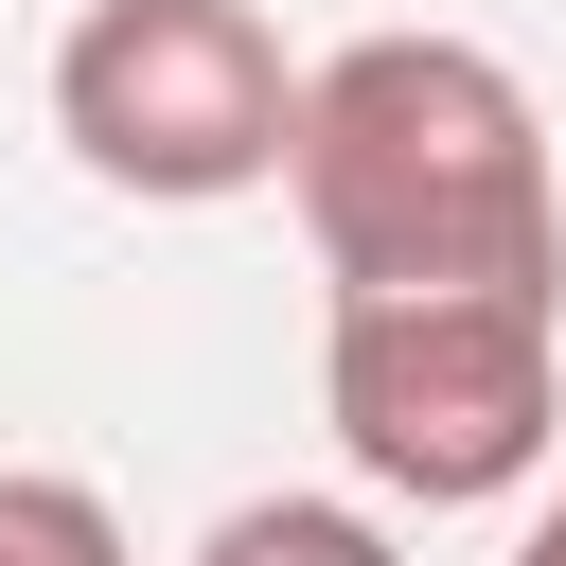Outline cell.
<instances>
[{
  "label": "cell",
  "mask_w": 566,
  "mask_h": 566,
  "mask_svg": "<svg viewBox=\"0 0 566 566\" xmlns=\"http://www.w3.org/2000/svg\"><path fill=\"white\" fill-rule=\"evenodd\" d=\"M283 195L336 265V301H566V195H548V106L478 35H354L301 71Z\"/></svg>",
  "instance_id": "cell-1"
},
{
  "label": "cell",
  "mask_w": 566,
  "mask_h": 566,
  "mask_svg": "<svg viewBox=\"0 0 566 566\" xmlns=\"http://www.w3.org/2000/svg\"><path fill=\"white\" fill-rule=\"evenodd\" d=\"M318 407H336V460L407 513H495L548 478L566 442V301H336L318 336Z\"/></svg>",
  "instance_id": "cell-2"
},
{
  "label": "cell",
  "mask_w": 566,
  "mask_h": 566,
  "mask_svg": "<svg viewBox=\"0 0 566 566\" xmlns=\"http://www.w3.org/2000/svg\"><path fill=\"white\" fill-rule=\"evenodd\" d=\"M53 142L142 212L265 195L301 142V53L265 35V0H88L53 35Z\"/></svg>",
  "instance_id": "cell-3"
},
{
  "label": "cell",
  "mask_w": 566,
  "mask_h": 566,
  "mask_svg": "<svg viewBox=\"0 0 566 566\" xmlns=\"http://www.w3.org/2000/svg\"><path fill=\"white\" fill-rule=\"evenodd\" d=\"M195 566H407L354 495H230L212 531H195Z\"/></svg>",
  "instance_id": "cell-4"
},
{
  "label": "cell",
  "mask_w": 566,
  "mask_h": 566,
  "mask_svg": "<svg viewBox=\"0 0 566 566\" xmlns=\"http://www.w3.org/2000/svg\"><path fill=\"white\" fill-rule=\"evenodd\" d=\"M0 566H124V513L88 478H0Z\"/></svg>",
  "instance_id": "cell-5"
},
{
  "label": "cell",
  "mask_w": 566,
  "mask_h": 566,
  "mask_svg": "<svg viewBox=\"0 0 566 566\" xmlns=\"http://www.w3.org/2000/svg\"><path fill=\"white\" fill-rule=\"evenodd\" d=\"M513 566H566V495H548V513H531V531H513Z\"/></svg>",
  "instance_id": "cell-6"
}]
</instances>
